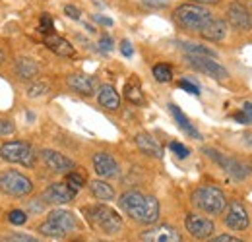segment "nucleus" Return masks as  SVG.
I'll return each mask as SVG.
<instances>
[{"instance_id":"c85d7f7f","label":"nucleus","mask_w":252,"mask_h":242,"mask_svg":"<svg viewBox=\"0 0 252 242\" xmlns=\"http://www.w3.org/2000/svg\"><path fill=\"white\" fill-rule=\"evenodd\" d=\"M66 184H68L74 192H78V190L86 184V179H84V175H80V173H76V171H70V173H66Z\"/></svg>"},{"instance_id":"ea45409f","label":"nucleus","mask_w":252,"mask_h":242,"mask_svg":"<svg viewBox=\"0 0 252 242\" xmlns=\"http://www.w3.org/2000/svg\"><path fill=\"white\" fill-rule=\"evenodd\" d=\"M167 2L169 0H144V6H148V8H163V6H167Z\"/></svg>"},{"instance_id":"f257e3e1","label":"nucleus","mask_w":252,"mask_h":242,"mask_svg":"<svg viewBox=\"0 0 252 242\" xmlns=\"http://www.w3.org/2000/svg\"><path fill=\"white\" fill-rule=\"evenodd\" d=\"M121 210L138 223L154 225L159 219V202L154 196H146L138 190H128L119 200Z\"/></svg>"},{"instance_id":"1a4fd4ad","label":"nucleus","mask_w":252,"mask_h":242,"mask_svg":"<svg viewBox=\"0 0 252 242\" xmlns=\"http://www.w3.org/2000/svg\"><path fill=\"white\" fill-rule=\"evenodd\" d=\"M225 225L233 231H247L249 225H251V217H249V212L247 208L241 204V202H231L227 212H225V217H223Z\"/></svg>"},{"instance_id":"a878e982","label":"nucleus","mask_w":252,"mask_h":242,"mask_svg":"<svg viewBox=\"0 0 252 242\" xmlns=\"http://www.w3.org/2000/svg\"><path fill=\"white\" fill-rule=\"evenodd\" d=\"M183 51L185 55H192V57H210V59H216V53L204 45H198V43H183Z\"/></svg>"},{"instance_id":"f3484780","label":"nucleus","mask_w":252,"mask_h":242,"mask_svg":"<svg viewBox=\"0 0 252 242\" xmlns=\"http://www.w3.org/2000/svg\"><path fill=\"white\" fill-rule=\"evenodd\" d=\"M134 142H136L138 150L142 153H146V155H150V157H156V159H161V157H163V148L159 146L158 140H154V136H150V134H146V132H140V134H136Z\"/></svg>"},{"instance_id":"f03ea898","label":"nucleus","mask_w":252,"mask_h":242,"mask_svg":"<svg viewBox=\"0 0 252 242\" xmlns=\"http://www.w3.org/2000/svg\"><path fill=\"white\" fill-rule=\"evenodd\" d=\"M84 215L88 217L90 225L105 235H117L123 229V217L109 206H90L84 208Z\"/></svg>"},{"instance_id":"cd10ccee","label":"nucleus","mask_w":252,"mask_h":242,"mask_svg":"<svg viewBox=\"0 0 252 242\" xmlns=\"http://www.w3.org/2000/svg\"><path fill=\"white\" fill-rule=\"evenodd\" d=\"M154 78L161 82V84H167V82H171L173 80V70H171V66L169 64H158V66H154Z\"/></svg>"},{"instance_id":"393cba45","label":"nucleus","mask_w":252,"mask_h":242,"mask_svg":"<svg viewBox=\"0 0 252 242\" xmlns=\"http://www.w3.org/2000/svg\"><path fill=\"white\" fill-rule=\"evenodd\" d=\"M90 190H92L94 198H97L99 202H111V200L115 198V190H113V186L105 181H92Z\"/></svg>"},{"instance_id":"de8ad7c7","label":"nucleus","mask_w":252,"mask_h":242,"mask_svg":"<svg viewBox=\"0 0 252 242\" xmlns=\"http://www.w3.org/2000/svg\"><path fill=\"white\" fill-rule=\"evenodd\" d=\"M72 242H84V241H72Z\"/></svg>"},{"instance_id":"412c9836","label":"nucleus","mask_w":252,"mask_h":242,"mask_svg":"<svg viewBox=\"0 0 252 242\" xmlns=\"http://www.w3.org/2000/svg\"><path fill=\"white\" fill-rule=\"evenodd\" d=\"M45 45H47L53 53H57L59 57H72V55H74V47H72L64 37L57 35V33L45 35Z\"/></svg>"},{"instance_id":"72a5a7b5","label":"nucleus","mask_w":252,"mask_h":242,"mask_svg":"<svg viewBox=\"0 0 252 242\" xmlns=\"http://www.w3.org/2000/svg\"><path fill=\"white\" fill-rule=\"evenodd\" d=\"M4 242H39L37 239H33L30 235H24V233H16V235H10L8 239H4Z\"/></svg>"},{"instance_id":"39448f33","label":"nucleus","mask_w":252,"mask_h":242,"mask_svg":"<svg viewBox=\"0 0 252 242\" xmlns=\"http://www.w3.org/2000/svg\"><path fill=\"white\" fill-rule=\"evenodd\" d=\"M32 190H33V182L26 175L16 173V171H4V173H0V192L2 194L14 196V198H24V196L32 194Z\"/></svg>"},{"instance_id":"f8f14e48","label":"nucleus","mask_w":252,"mask_h":242,"mask_svg":"<svg viewBox=\"0 0 252 242\" xmlns=\"http://www.w3.org/2000/svg\"><path fill=\"white\" fill-rule=\"evenodd\" d=\"M227 20L231 24V28L237 31H251L252 30V16L251 12L241 4V2H233L227 8Z\"/></svg>"},{"instance_id":"a18cd8bd","label":"nucleus","mask_w":252,"mask_h":242,"mask_svg":"<svg viewBox=\"0 0 252 242\" xmlns=\"http://www.w3.org/2000/svg\"><path fill=\"white\" fill-rule=\"evenodd\" d=\"M196 4H218L220 0H194Z\"/></svg>"},{"instance_id":"b1692460","label":"nucleus","mask_w":252,"mask_h":242,"mask_svg":"<svg viewBox=\"0 0 252 242\" xmlns=\"http://www.w3.org/2000/svg\"><path fill=\"white\" fill-rule=\"evenodd\" d=\"M125 97L132 103V105H142L144 103V93H142V86L140 80L136 76H132L125 86Z\"/></svg>"},{"instance_id":"2f4dec72","label":"nucleus","mask_w":252,"mask_h":242,"mask_svg":"<svg viewBox=\"0 0 252 242\" xmlns=\"http://www.w3.org/2000/svg\"><path fill=\"white\" fill-rule=\"evenodd\" d=\"M8 221H10L12 225H26L28 215L24 212H20V210H14V212L8 213Z\"/></svg>"},{"instance_id":"09e8293b","label":"nucleus","mask_w":252,"mask_h":242,"mask_svg":"<svg viewBox=\"0 0 252 242\" xmlns=\"http://www.w3.org/2000/svg\"><path fill=\"white\" fill-rule=\"evenodd\" d=\"M101 242H103V241H101Z\"/></svg>"},{"instance_id":"e433bc0d","label":"nucleus","mask_w":252,"mask_h":242,"mask_svg":"<svg viewBox=\"0 0 252 242\" xmlns=\"http://www.w3.org/2000/svg\"><path fill=\"white\" fill-rule=\"evenodd\" d=\"M64 14H66L68 18H72V20H80V16H82V14H80V10H78L76 6H70V4H68V6H64Z\"/></svg>"},{"instance_id":"c756f323","label":"nucleus","mask_w":252,"mask_h":242,"mask_svg":"<svg viewBox=\"0 0 252 242\" xmlns=\"http://www.w3.org/2000/svg\"><path fill=\"white\" fill-rule=\"evenodd\" d=\"M39 31L43 35H53L55 33V22H53V18L49 14H43L41 16V20H39Z\"/></svg>"},{"instance_id":"aec40b11","label":"nucleus","mask_w":252,"mask_h":242,"mask_svg":"<svg viewBox=\"0 0 252 242\" xmlns=\"http://www.w3.org/2000/svg\"><path fill=\"white\" fill-rule=\"evenodd\" d=\"M68 86L76 91V93L90 97V95H94L95 91V80L90 78V76H86V74H72L68 78Z\"/></svg>"},{"instance_id":"a211bd4d","label":"nucleus","mask_w":252,"mask_h":242,"mask_svg":"<svg viewBox=\"0 0 252 242\" xmlns=\"http://www.w3.org/2000/svg\"><path fill=\"white\" fill-rule=\"evenodd\" d=\"M97 101H99V105H101L103 109H107V111H117V109L121 107V95H119V91L115 90L113 86H109V84H105V86L99 88Z\"/></svg>"},{"instance_id":"79ce46f5","label":"nucleus","mask_w":252,"mask_h":242,"mask_svg":"<svg viewBox=\"0 0 252 242\" xmlns=\"http://www.w3.org/2000/svg\"><path fill=\"white\" fill-rule=\"evenodd\" d=\"M97 24H103V26H113V20L111 18H103V16H95L94 18Z\"/></svg>"},{"instance_id":"58836bf2","label":"nucleus","mask_w":252,"mask_h":242,"mask_svg":"<svg viewBox=\"0 0 252 242\" xmlns=\"http://www.w3.org/2000/svg\"><path fill=\"white\" fill-rule=\"evenodd\" d=\"M99 47H101V51L109 53V51L113 49V39H111V37H107V35H103V37H101V41H99Z\"/></svg>"},{"instance_id":"4c0bfd02","label":"nucleus","mask_w":252,"mask_h":242,"mask_svg":"<svg viewBox=\"0 0 252 242\" xmlns=\"http://www.w3.org/2000/svg\"><path fill=\"white\" fill-rule=\"evenodd\" d=\"M121 53L125 55V57H132L134 55V49H132V43L128 41V39H125V41H121Z\"/></svg>"},{"instance_id":"49530a36","label":"nucleus","mask_w":252,"mask_h":242,"mask_svg":"<svg viewBox=\"0 0 252 242\" xmlns=\"http://www.w3.org/2000/svg\"><path fill=\"white\" fill-rule=\"evenodd\" d=\"M0 62H2V53H0Z\"/></svg>"},{"instance_id":"9b49d317","label":"nucleus","mask_w":252,"mask_h":242,"mask_svg":"<svg viewBox=\"0 0 252 242\" xmlns=\"http://www.w3.org/2000/svg\"><path fill=\"white\" fill-rule=\"evenodd\" d=\"M142 242H181L183 237L175 227L169 225H156L152 229H146L140 235Z\"/></svg>"},{"instance_id":"7ed1b4c3","label":"nucleus","mask_w":252,"mask_h":242,"mask_svg":"<svg viewBox=\"0 0 252 242\" xmlns=\"http://www.w3.org/2000/svg\"><path fill=\"white\" fill-rule=\"evenodd\" d=\"M173 16H175V22L181 28L189 31H198V33L214 18L212 12L208 8H204L202 4H181L173 12Z\"/></svg>"},{"instance_id":"f704fd0d","label":"nucleus","mask_w":252,"mask_h":242,"mask_svg":"<svg viewBox=\"0 0 252 242\" xmlns=\"http://www.w3.org/2000/svg\"><path fill=\"white\" fill-rule=\"evenodd\" d=\"M171 150L177 153L181 159H187L190 155V151H189V148H185L183 144H179V142H171Z\"/></svg>"},{"instance_id":"c9c22d12","label":"nucleus","mask_w":252,"mask_h":242,"mask_svg":"<svg viewBox=\"0 0 252 242\" xmlns=\"http://www.w3.org/2000/svg\"><path fill=\"white\" fill-rule=\"evenodd\" d=\"M179 88H183V90L192 93V95H200L198 86H196V84H192V82H189V80H181V82H179Z\"/></svg>"},{"instance_id":"ddd939ff","label":"nucleus","mask_w":252,"mask_h":242,"mask_svg":"<svg viewBox=\"0 0 252 242\" xmlns=\"http://www.w3.org/2000/svg\"><path fill=\"white\" fill-rule=\"evenodd\" d=\"M94 169L101 179H115V177H119V173H121V167H119V163L115 161V157L103 151H99L94 155Z\"/></svg>"},{"instance_id":"37998d69","label":"nucleus","mask_w":252,"mask_h":242,"mask_svg":"<svg viewBox=\"0 0 252 242\" xmlns=\"http://www.w3.org/2000/svg\"><path fill=\"white\" fill-rule=\"evenodd\" d=\"M235 119L239 122H243V124H251V119L245 115V113H239V115H235Z\"/></svg>"},{"instance_id":"5701e85b","label":"nucleus","mask_w":252,"mask_h":242,"mask_svg":"<svg viewBox=\"0 0 252 242\" xmlns=\"http://www.w3.org/2000/svg\"><path fill=\"white\" fill-rule=\"evenodd\" d=\"M16 74L20 80H33L39 76V64L32 59H18L16 62Z\"/></svg>"},{"instance_id":"6e6552de","label":"nucleus","mask_w":252,"mask_h":242,"mask_svg":"<svg viewBox=\"0 0 252 242\" xmlns=\"http://www.w3.org/2000/svg\"><path fill=\"white\" fill-rule=\"evenodd\" d=\"M187 62L189 66H192L194 70L202 72V74H208L216 80H227L229 78V72L221 66L220 62H216V59H210V57H192L187 55Z\"/></svg>"},{"instance_id":"9d476101","label":"nucleus","mask_w":252,"mask_h":242,"mask_svg":"<svg viewBox=\"0 0 252 242\" xmlns=\"http://www.w3.org/2000/svg\"><path fill=\"white\" fill-rule=\"evenodd\" d=\"M185 227H187V231H189L190 235L194 239H198V241H206V239H210L216 233L214 221H210L206 217H200V215H194V213L187 215Z\"/></svg>"},{"instance_id":"bb28decb","label":"nucleus","mask_w":252,"mask_h":242,"mask_svg":"<svg viewBox=\"0 0 252 242\" xmlns=\"http://www.w3.org/2000/svg\"><path fill=\"white\" fill-rule=\"evenodd\" d=\"M39 233H41L43 237H49V239H57V241H61V239H64V237H66L63 231H61L59 227H55L51 221H45V223H41V225H39Z\"/></svg>"},{"instance_id":"a19ab883","label":"nucleus","mask_w":252,"mask_h":242,"mask_svg":"<svg viewBox=\"0 0 252 242\" xmlns=\"http://www.w3.org/2000/svg\"><path fill=\"white\" fill-rule=\"evenodd\" d=\"M212 242H243V241L237 239V237H231V235H220V237H216Z\"/></svg>"},{"instance_id":"dca6fc26","label":"nucleus","mask_w":252,"mask_h":242,"mask_svg":"<svg viewBox=\"0 0 252 242\" xmlns=\"http://www.w3.org/2000/svg\"><path fill=\"white\" fill-rule=\"evenodd\" d=\"M47 221H51L55 227H59L64 235H68V233H72V231L78 229V221H76L74 213L66 212V210H53V212L49 213V219Z\"/></svg>"},{"instance_id":"4468645a","label":"nucleus","mask_w":252,"mask_h":242,"mask_svg":"<svg viewBox=\"0 0 252 242\" xmlns=\"http://www.w3.org/2000/svg\"><path fill=\"white\" fill-rule=\"evenodd\" d=\"M41 159H43V163H45L51 171H55V173H70V171L76 167L72 159H68L66 155L55 151V150H43V151H41Z\"/></svg>"},{"instance_id":"2eb2a0df","label":"nucleus","mask_w":252,"mask_h":242,"mask_svg":"<svg viewBox=\"0 0 252 242\" xmlns=\"http://www.w3.org/2000/svg\"><path fill=\"white\" fill-rule=\"evenodd\" d=\"M74 196H76V192L66 182H55V184H51L45 190V196L43 198L49 204H68V202L74 200Z\"/></svg>"},{"instance_id":"20e7f679","label":"nucleus","mask_w":252,"mask_h":242,"mask_svg":"<svg viewBox=\"0 0 252 242\" xmlns=\"http://www.w3.org/2000/svg\"><path fill=\"white\" fill-rule=\"evenodd\" d=\"M192 204L208 215H220L227 208L225 194L216 186H200L192 192Z\"/></svg>"},{"instance_id":"423d86ee","label":"nucleus","mask_w":252,"mask_h":242,"mask_svg":"<svg viewBox=\"0 0 252 242\" xmlns=\"http://www.w3.org/2000/svg\"><path fill=\"white\" fill-rule=\"evenodd\" d=\"M0 157L8 163L33 167L35 165V151L26 142H6L0 146Z\"/></svg>"},{"instance_id":"7c9ffc66","label":"nucleus","mask_w":252,"mask_h":242,"mask_svg":"<svg viewBox=\"0 0 252 242\" xmlns=\"http://www.w3.org/2000/svg\"><path fill=\"white\" fill-rule=\"evenodd\" d=\"M47 91H49V86L39 82V84H33V86L28 88V95H30L32 99H37V97H43Z\"/></svg>"},{"instance_id":"4be33fe9","label":"nucleus","mask_w":252,"mask_h":242,"mask_svg":"<svg viewBox=\"0 0 252 242\" xmlns=\"http://www.w3.org/2000/svg\"><path fill=\"white\" fill-rule=\"evenodd\" d=\"M169 111H171V115H173V119L177 121V124H179V128L185 132V134H189L190 138H194V140H202V134L190 124V121L185 117V113L177 107V105H169Z\"/></svg>"},{"instance_id":"473e14b6","label":"nucleus","mask_w":252,"mask_h":242,"mask_svg":"<svg viewBox=\"0 0 252 242\" xmlns=\"http://www.w3.org/2000/svg\"><path fill=\"white\" fill-rule=\"evenodd\" d=\"M14 132H16L14 122L6 121V119H2V121H0V136H12Z\"/></svg>"},{"instance_id":"c03bdc74","label":"nucleus","mask_w":252,"mask_h":242,"mask_svg":"<svg viewBox=\"0 0 252 242\" xmlns=\"http://www.w3.org/2000/svg\"><path fill=\"white\" fill-rule=\"evenodd\" d=\"M243 113L251 119V122H252V103H245V107H243Z\"/></svg>"},{"instance_id":"0eeeda50","label":"nucleus","mask_w":252,"mask_h":242,"mask_svg":"<svg viewBox=\"0 0 252 242\" xmlns=\"http://www.w3.org/2000/svg\"><path fill=\"white\" fill-rule=\"evenodd\" d=\"M204 153H206L212 161H216L227 175H231V177L237 179V181H243V179H247V177L251 175V169H249L245 163H241L239 159H235V157L223 155V153L216 151V150H210V148H206Z\"/></svg>"},{"instance_id":"6ab92c4d","label":"nucleus","mask_w":252,"mask_h":242,"mask_svg":"<svg viewBox=\"0 0 252 242\" xmlns=\"http://www.w3.org/2000/svg\"><path fill=\"white\" fill-rule=\"evenodd\" d=\"M200 35L208 41H223L227 37V24L223 20H218V18H212L204 28L200 31Z\"/></svg>"}]
</instances>
